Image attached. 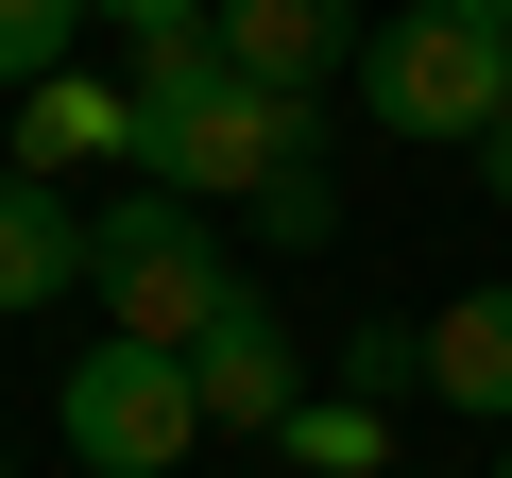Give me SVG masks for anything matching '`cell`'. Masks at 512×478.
Instances as JSON below:
<instances>
[{"instance_id": "6da1fadb", "label": "cell", "mask_w": 512, "mask_h": 478, "mask_svg": "<svg viewBox=\"0 0 512 478\" xmlns=\"http://www.w3.org/2000/svg\"><path fill=\"white\" fill-rule=\"evenodd\" d=\"M291 137H308V103L256 86L222 35H154V52H137V171H154V188H188V205H256V171H274Z\"/></svg>"}, {"instance_id": "7a4b0ae2", "label": "cell", "mask_w": 512, "mask_h": 478, "mask_svg": "<svg viewBox=\"0 0 512 478\" xmlns=\"http://www.w3.org/2000/svg\"><path fill=\"white\" fill-rule=\"evenodd\" d=\"M359 120L410 137V154H478L512 120V0H410V18L359 35Z\"/></svg>"}, {"instance_id": "3957f363", "label": "cell", "mask_w": 512, "mask_h": 478, "mask_svg": "<svg viewBox=\"0 0 512 478\" xmlns=\"http://www.w3.org/2000/svg\"><path fill=\"white\" fill-rule=\"evenodd\" d=\"M86 291L120 308V342H205V325L239 308L205 205H188V188H154V171H120V205H86Z\"/></svg>"}, {"instance_id": "277c9868", "label": "cell", "mask_w": 512, "mask_h": 478, "mask_svg": "<svg viewBox=\"0 0 512 478\" xmlns=\"http://www.w3.org/2000/svg\"><path fill=\"white\" fill-rule=\"evenodd\" d=\"M52 427H69L86 478H171L188 444H222L205 393H188V342H86L69 393H52Z\"/></svg>"}, {"instance_id": "5b68a950", "label": "cell", "mask_w": 512, "mask_h": 478, "mask_svg": "<svg viewBox=\"0 0 512 478\" xmlns=\"http://www.w3.org/2000/svg\"><path fill=\"white\" fill-rule=\"evenodd\" d=\"M0 171H137V86H103V69H52V86H18V120H0Z\"/></svg>"}, {"instance_id": "8992f818", "label": "cell", "mask_w": 512, "mask_h": 478, "mask_svg": "<svg viewBox=\"0 0 512 478\" xmlns=\"http://www.w3.org/2000/svg\"><path fill=\"white\" fill-rule=\"evenodd\" d=\"M188 393H205V427H291V410H308V359H291V325H274V308L239 291V308L188 342Z\"/></svg>"}, {"instance_id": "52a82bcc", "label": "cell", "mask_w": 512, "mask_h": 478, "mask_svg": "<svg viewBox=\"0 0 512 478\" xmlns=\"http://www.w3.org/2000/svg\"><path fill=\"white\" fill-rule=\"evenodd\" d=\"M256 86H291V103H325V69H359V0H222L205 18Z\"/></svg>"}, {"instance_id": "ba28073f", "label": "cell", "mask_w": 512, "mask_h": 478, "mask_svg": "<svg viewBox=\"0 0 512 478\" xmlns=\"http://www.w3.org/2000/svg\"><path fill=\"white\" fill-rule=\"evenodd\" d=\"M52 291H86V205L52 188V171H0V308H52Z\"/></svg>"}, {"instance_id": "9c48e42d", "label": "cell", "mask_w": 512, "mask_h": 478, "mask_svg": "<svg viewBox=\"0 0 512 478\" xmlns=\"http://www.w3.org/2000/svg\"><path fill=\"white\" fill-rule=\"evenodd\" d=\"M427 393L478 410V427H512V274H495V291H444V325H427Z\"/></svg>"}, {"instance_id": "30bf717a", "label": "cell", "mask_w": 512, "mask_h": 478, "mask_svg": "<svg viewBox=\"0 0 512 478\" xmlns=\"http://www.w3.org/2000/svg\"><path fill=\"white\" fill-rule=\"evenodd\" d=\"M256 239H274V257H325V239H342V188H325V120L274 154V171H256V205H239Z\"/></svg>"}, {"instance_id": "8fae6325", "label": "cell", "mask_w": 512, "mask_h": 478, "mask_svg": "<svg viewBox=\"0 0 512 478\" xmlns=\"http://www.w3.org/2000/svg\"><path fill=\"white\" fill-rule=\"evenodd\" d=\"M274 444H291V461H325V478H393V410H359V393H325V410H291Z\"/></svg>"}, {"instance_id": "7c38bea8", "label": "cell", "mask_w": 512, "mask_h": 478, "mask_svg": "<svg viewBox=\"0 0 512 478\" xmlns=\"http://www.w3.org/2000/svg\"><path fill=\"white\" fill-rule=\"evenodd\" d=\"M342 393L359 410H410L427 393V325H342Z\"/></svg>"}, {"instance_id": "4fadbf2b", "label": "cell", "mask_w": 512, "mask_h": 478, "mask_svg": "<svg viewBox=\"0 0 512 478\" xmlns=\"http://www.w3.org/2000/svg\"><path fill=\"white\" fill-rule=\"evenodd\" d=\"M69 35H86V0H0V103L52 86V69H69Z\"/></svg>"}, {"instance_id": "5bb4252c", "label": "cell", "mask_w": 512, "mask_h": 478, "mask_svg": "<svg viewBox=\"0 0 512 478\" xmlns=\"http://www.w3.org/2000/svg\"><path fill=\"white\" fill-rule=\"evenodd\" d=\"M86 18H120V35L154 52V35H205V18H222V0H86Z\"/></svg>"}, {"instance_id": "9a60e30c", "label": "cell", "mask_w": 512, "mask_h": 478, "mask_svg": "<svg viewBox=\"0 0 512 478\" xmlns=\"http://www.w3.org/2000/svg\"><path fill=\"white\" fill-rule=\"evenodd\" d=\"M478 171H495V205H512V120H495V137H478Z\"/></svg>"}, {"instance_id": "2e32d148", "label": "cell", "mask_w": 512, "mask_h": 478, "mask_svg": "<svg viewBox=\"0 0 512 478\" xmlns=\"http://www.w3.org/2000/svg\"><path fill=\"white\" fill-rule=\"evenodd\" d=\"M0 478H18V444H0Z\"/></svg>"}, {"instance_id": "e0dca14e", "label": "cell", "mask_w": 512, "mask_h": 478, "mask_svg": "<svg viewBox=\"0 0 512 478\" xmlns=\"http://www.w3.org/2000/svg\"><path fill=\"white\" fill-rule=\"evenodd\" d=\"M495 478H512V444H495Z\"/></svg>"}]
</instances>
